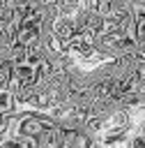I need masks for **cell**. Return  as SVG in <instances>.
Listing matches in <instances>:
<instances>
[{
  "mask_svg": "<svg viewBox=\"0 0 145 148\" xmlns=\"http://www.w3.org/2000/svg\"><path fill=\"white\" fill-rule=\"evenodd\" d=\"M81 9H85V12H99L101 9V0H81Z\"/></svg>",
  "mask_w": 145,
  "mask_h": 148,
  "instance_id": "cell-6",
  "label": "cell"
},
{
  "mask_svg": "<svg viewBox=\"0 0 145 148\" xmlns=\"http://www.w3.org/2000/svg\"><path fill=\"white\" fill-rule=\"evenodd\" d=\"M127 148H145V136H140V134H129V139H127Z\"/></svg>",
  "mask_w": 145,
  "mask_h": 148,
  "instance_id": "cell-5",
  "label": "cell"
},
{
  "mask_svg": "<svg viewBox=\"0 0 145 148\" xmlns=\"http://www.w3.org/2000/svg\"><path fill=\"white\" fill-rule=\"evenodd\" d=\"M53 35L62 42L64 51H69V44H71L74 37L78 35L76 23H74V16H58V21L53 23Z\"/></svg>",
  "mask_w": 145,
  "mask_h": 148,
  "instance_id": "cell-1",
  "label": "cell"
},
{
  "mask_svg": "<svg viewBox=\"0 0 145 148\" xmlns=\"http://www.w3.org/2000/svg\"><path fill=\"white\" fill-rule=\"evenodd\" d=\"M60 16H74L78 9H81V0H53Z\"/></svg>",
  "mask_w": 145,
  "mask_h": 148,
  "instance_id": "cell-2",
  "label": "cell"
},
{
  "mask_svg": "<svg viewBox=\"0 0 145 148\" xmlns=\"http://www.w3.org/2000/svg\"><path fill=\"white\" fill-rule=\"evenodd\" d=\"M14 74V62H0V90H9Z\"/></svg>",
  "mask_w": 145,
  "mask_h": 148,
  "instance_id": "cell-4",
  "label": "cell"
},
{
  "mask_svg": "<svg viewBox=\"0 0 145 148\" xmlns=\"http://www.w3.org/2000/svg\"><path fill=\"white\" fill-rule=\"evenodd\" d=\"M16 111V97L12 90H0V113H14Z\"/></svg>",
  "mask_w": 145,
  "mask_h": 148,
  "instance_id": "cell-3",
  "label": "cell"
}]
</instances>
